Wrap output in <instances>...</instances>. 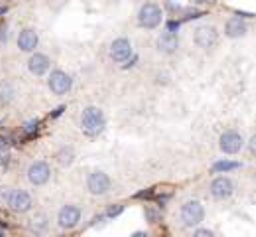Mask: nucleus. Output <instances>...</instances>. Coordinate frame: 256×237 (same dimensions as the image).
Masks as SVG:
<instances>
[{
    "instance_id": "aec40b11",
    "label": "nucleus",
    "mask_w": 256,
    "mask_h": 237,
    "mask_svg": "<svg viewBox=\"0 0 256 237\" xmlns=\"http://www.w3.org/2000/svg\"><path fill=\"white\" fill-rule=\"evenodd\" d=\"M48 217L44 215V213H40L38 217H34L32 219V223H30V227H32L36 233H40V231H44L46 227H48V221H46Z\"/></svg>"
},
{
    "instance_id": "7c9ffc66",
    "label": "nucleus",
    "mask_w": 256,
    "mask_h": 237,
    "mask_svg": "<svg viewBox=\"0 0 256 237\" xmlns=\"http://www.w3.org/2000/svg\"><path fill=\"white\" fill-rule=\"evenodd\" d=\"M6 10H8V8H6V6H0V14H4V12H6Z\"/></svg>"
},
{
    "instance_id": "dca6fc26",
    "label": "nucleus",
    "mask_w": 256,
    "mask_h": 237,
    "mask_svg": "<svg viewBox=\"0 0 256 237\" xmlns=\"http://www.w3.org/2000/svg\"><path fill=\"white\" fill-rule=\"evenodd\" d=\"M246 32H248V26L242 18H230L224 26V34L228 38H242Z\"/></svg>"
},
{
    "instance_id": "4468645a",
    "label": "nucleus",
    "mask_w": 256,
    "mask_h": 237,
    "mask_svg": "<svg viewBox=\"0 0 256 237\" xmlns=\"http://www.w3.org/2000/svg\"><path fill=\"white\" fill-rule=\"evenodd\" d=\"M38 44H40V36H38V32L32 30V28L22 30L20 36H18V48H20L22 52H34V50L38 48Z\"/></svg>"
},
{
    "instance_id": "a211bd4d",
    "label": "nucleus",
    "mask_w": 256,
    "mask_h": 237,
    "mask_svg": "<svg viewBox=\"0 0 256 237\" xmlns=\"http://www.w3.org/2000/svg\"><path fill=\"white\" fill-rule=\"evenodd\" d=\"M58 160H60L62 166H71L73 160H75V152H73V148H71V146L62 148V150L58 152Z\"/></svg>"
},
{
    "instance_id": "393cba45",
    "label": "nucleus",
    "mask_w": 256,
    "mask_h": 237,
    "mask_svg": "<svg viewBox=\"0 0 256 237\" xmlns=\"http://www.w3.org/2000/svg\"><path fill=\"white\" fill-rule=\"evenodd\" d=\"M10 192H12V190H8V188H0V202H8Z\"/></svg>"
},
{
    "instance_id": "bb28decb",
    "label": "nucleus",
    "mask_w": 256,
    "mask_h": 237,
    "mask_svg": "<svg viewBox=\"0 0 256 237\" xmlns=\"http://www.w3.org/2000/svg\"><path fill=\"white\" fill-rule=\"evenodd\" d=\"M154 196V192L152 190H148V192H140V194H136V198H152Z\"/></svg>"
},
{
    "instance_id": "cd10ccee",
    "label": "nucleus",
    "mask_w": 256,
    "mask_h": 237,
    "mask_svg": "<svg viewBox=\"0 0 256 237\" xmlns=\"http://www.w3.org/2000/svg\"><path fill=\"white\" fill-rule=\"evenodd\" d=\"M168 28H170V30H174V32H176V30H178V28H180V22H176V20H174V22H170V24H168Z\"/></svg>"
},
{
    "instance_id": "39448f33",
    "label": "nucleus",
    "mask_w": 256,
    "mask_h": 237,
    "mask_svg": "<svg viewBox=\"0 0 256 237\" xmlns=\"http://www.w3.org/2000/svg\"><path fill=\"white\" fill-rule=\"evenodd\" d=\"M219 146H221V150H223L224 154H236V152L242 150L244 138H242L240 133H236V131H226L219 138Z\"/></svg>"
},
{
    "instance_id": "c756f323",
    "label": "nucleus",
    "mask_w": 256,
    "mask_h": 237,
    "mask_svg": "<svg viewBox=\"0 0 256 237\" xmlns=\"http://www.w3.org/2000/svg\"><path fill=\"white\" fill-rule=\"evenodd\" d=\"M195 2H199V4H207V2H213V0H195Z\"/></svg>"
},
{
    "instance_id": "f8f14e48",
    "label": "nucleus",
    "mask_w": 256,
    "mask_h": 237,
    "mask_svg": "<svg viewBox=\"0 0 256 237\" xmlns=\"http://www.w3.org/2000/svg\"><path fill=\"white\" fill-rule=\"evenodd\" d=\"M219 34H217V28L215 26H199L195 30V44L203 50H209L217 44Z\"/></svg>"
},
{
    "instance_id": "f3484780",
    "label": "nucleus",
    "mask_w": 256,
    "mask_h": 237,
    "mask_svg": "<svg viewBox=\"0 0 256 237\" xmlns=\"http://www.w3.org/2000/svg\"><path fill=\"white\" fill-rule=\"evenodd\" d=\"M16 91L12 87L10 81H0V105H8V103L14 99Z\"/></svg>"
},
{
    "instance_id": "f257e3e1",
    "label": "nucleus",
    "mask_w": 256,
    "mask_h": 237,
    "mask_svg": "<svg viewBox=\"0 0 256 237\" xmlns=\"http://www.w3.org/2000/svg\"><path fill=\"white\" fill-rule=\"evenodd\" d=\"M106 125V119H104V113L102 109L98 107H87L81 115V129L87 133L89 136H96L102 133Z\"/></svg>"
},
{
    "instance_id": "5701e85b",
    "label": "nucleus",
    "mask_w": 256,
    "mask_h": 237,
    "mask_svg": "<svg viewBox=\"0 0 256 237\" xmlns=\"http://www.w3.org/2000/svg\"><path fill=\"white\" fill-rule=\"evenodd\" d=\"M8 162V150H6V142L0 140V164Z\"/></svg>"
},
{
    "instance_id": "9d476101",
    "label": "nucleus",
    "mask_w": 256,
    "mask_h": 237,
    "mask_svg": "<svg viewBox=\"0 0 256 237\" xmlns=\"http://www.w3.org/2000/svg\"><path fill=\"white\" fill-rule=\"evenodd\" d=\"M130 56H132V44H130L128 38H116L110 44V60L112 62L122 64V62H126Z\"/></svg>"
},
{
    "instance_id": "b1692460",
    "label": "nucleus",
    "mask_w": 256,
    "mask_h": 237,
    "mask_svg": "<svg viewBox=\"0 0 256 237\" xmlns=\"http://www.w3.org/2000/svg\"><path fill=\"white\" fill-rule=\"evenodd\" d=\"M38 125H40V121H38V119L28 121V123H26V131H28V133H32V131H36V129H38Z\"/></svg>"
},
{
    "instance_id": "ddd939ff",
    "label": "nucleus",
    "mask_w": 256,
    "mask_h": 237,
    "mask_svg": "<svg viewBox=\"0 0 256 237\" xmlns=\"http://www.w3.org/2000/svg\"><path fill=\"white\" fill-rule=\"evenodd\" d=\"M178 48H180V36L176 34L174 30H166V32H162L158 36V50L164 52V54H174V52H178Z\"/></svg>"
},
{
    "instance_id": "4be33fe9",
    "label": "nucleus",
    "mask_w": 256,
    "mask_h": 237,
    "mask_svg": "<svg viewBox=\"0 0 256 237\" xmlns=\"http://www.w3.org/2000/svg\"><path fill=\"white\" fill-rule=\"evenodd\" d=\"M124 211V205H120V203H116V205H110L108 209H106V213H104V217H116V215H120Z\"/></svg>"
},
{
    "instance_id": "1a4fd4ad",
    "label": "nucleus",
    "mask_w": 256,
    "mask_h": 237,
    "mask_svg": "<svg viewBox=\"0 0 256 237\" xmlns=\"http://www.w3.org/2000/svg\"><path fill=\"white\" fill-rule=\"evenodd\" d=\"M50 178H52V168H50L48 162L40 160V162H34L28 168V180L34 186H44V184L50 182Z\"/></svg>"
},
{
    "instance_id": "6e6552de",
    "label": "nucleus",
    "mask_w": 256,
    "mask_h": 237,
    "mask_svg": "<svg viewBox=\"0 0 256 237\" xmlns=\"http://www.w3.org/2000/svg\"><path fill=\"white\" fill-rule=\"evenodd\" d=\"M8 205L16 211V213H26L32 209V196L24 190H12L8 196Z\"/></svg>"
},
{
    "instance_id": "9b49d317",
    "label": "nucleus",
    "mask_w": 256,
    "mask_h": 237,
    "mask_svg": "<svg viewBox=\"0 0 256 237\" xmlns=\"http://www.w3.org/2000/svg\"><path fill=\"white\" fill-rule=\"evenodd\" d=\"M234 194V184L230 178L226 176H219L211 182V196L217 198V200H226Z\"/></svg>"
},
{
    "instance_id": "6ab92c4d",
    "label": "nucleus",
    "mask_w": 256,
    "mask_h": 237,
    "mask_svg": "<svg viewBox=\"0 0 256 237\" xmlns=\"http://www.w3.org/2000/svg\"><path fill=\"white\" fill-rule=\"evenodd\" d=\"M236 168H240V164H238V162H230V160H221V162H215V164H213V170L219 172V174H226V172L236 170Z\"/></svg>"
},
{
    "instance_id": "20e7f679",
    "label": "nucleus",
    "mask_w": 256,
    "mask_h": 237,
    "mask_svg": "<svg viewBox=\"0 0 256 237\" xmlns=\"http://www.w3.org/2000/svg\"><path fill=\"white\" fill-rule=\"evenodd\" d=\"M48 85H50L52 93H56V95H65V93L71 89L73 79H71L69 73H65L62 69H56V71H52V75H50V79H48Z\"/></svg>"
},
{
    "instance_id": "f03ea898",
    "label": "nucleus",
    "mask_w": 256,
    "mask_h": 237,
    "mask_svg": "<svg viewBox=\"0 0 256 237\" xmlns=\"http://www.w3.org/2000/svg\"><path fill=\"white\" fill-rule=\"evenodd\" d=\"M162 20H164V12H162V8L158 4L146 2V4L140 6V10H138V24H140L142 28L154 30V28L160 26Z\"/></svg>"
},
{
    "instance_id": "2eb2a0df",
    "label": "nucleus",
    "mask_w": 256,
    "mask_h": 237,
    "mask_svg": "<svg viewBox=\"0 0 256 237\" xmlns=\"http://www.w3.org/2000/svg\"><path fill=\"white\" fill-rule=\"evenodd\" d=\"M50 66H52V60L46 56V54H34L28 62V69L32 71L34 75H44L50 71Z\"/></svg>"
},
{
    "instance_id": "a878e982",
    "label": "nucleus",
    "mask_w": 256,
    "mask_h": 237,
    "mask_svg": "<svg viewBox=\"0 0 256 237\" xmlns=\"http://www.w3.org/2000/svg\"><path fill=\"white\" fill-rule=\"evenodd\" d=\"M195 235L197 237H213V231H209V229H197Z\"/></svg>"
},
{
    "instance_id": "7ed1b4c3",
    "label": "nucleus",
    "mask_w": 256,
    "mask_h": 237,
    "mask_svg": "<svg viewBox=\"0 0 256 237\" xmlns=\"http://www.w3.org/2000/svg\"><path fill=\"white\" fill-rule=\"evenodd\" d=\"M203 219H205V207H203V203L197 202V200L184 203V207H182V221H184L186 227H197Z\"/></svg>"
},
{
    "instance_id": "423d86ee",
    "label": "nucleus",
    "mask_w": 256,
    "mask_h": 237,
    "mask_svg": "<svg viewBox=\"0 0 256 237\" xmlns=\"http://www.w3.org/2000/svg\"><path fill=\"white\" fill-rule=\"evenodd\" d=\"M87 188L93 196H104L108 190H110V178L104 174V172H93L89 174L87 178Z\"/></svg>"
},
{
    "instance_id": "412c9836",
    "label": "nucleus",
    "mask_w": 256,
    "mask_h": 237,
    "mask_svg": "<svg viewBox=\"0 0 256 237\" xmlns=\"http://www.w3.org/2000/svg\"><path fill=\"white\" fill-rule=\"evenodd\" d=\"M144 215H146V219H148V223H160V211L156 209V207H146V211H144Z\"/></svg>"
},
{
    "instance_id": "2f4dec72",
    "label": "nucleus",
    "mask_w": 256,
    "mask_h": 237,
    "mask_svg": "<svg viewBox=\"0 0 256 237\" xmlns=\"http://www.w3.org/2000/svg\"><path fill=\"white\" fill-rule=\"evenodd\" d=\"M0 235H2V229H0Z\"/></svg>"
},
{
    "instance_id": "c85d7f7f",
    "label": "nucleus",
    "mask_w": 256,
    "mask_h": 237,
    "mask_svg": "<svg viewBox=\"0 0 256 237\" xmlns=\"http://www.w3.org/2000/svg\"><path fill=\"white\" fill-rule=\"evenodd\" d=\"M64 111H65V107H58V109L54 111V117H60V115H62Z\"/></svg>"
},
{
    "instance_id": "0eeeda50",
    "label": "nucleus",
    "mask_w": 256,
    "mask_h": 237,
    "mask_svg": "<svg viewBox=\"0 0 256 237\" xmlns=\"http://www.w3.org/2000/svg\"><path fill=\"white\" fill-rule=\"evenodd\" d=\"M81 221V209L77 205H64L58 215V223L62 229H73Z\"/></svg>"
}]
</instances>
